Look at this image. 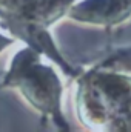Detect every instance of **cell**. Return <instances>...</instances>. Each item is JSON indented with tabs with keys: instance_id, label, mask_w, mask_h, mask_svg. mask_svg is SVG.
<instances>
[{
	"instance_id": "obj_1",
	"label": "cell",
	"mask_w": 131,
	"mask_h": 132,
	"mask_svg": "<svg viewBox=\"0 0 131 132\" xmlns=\"http://www.w3.org/2000/svg\"><path fill=\"white\" fill-rule=\"evenodd\" d=\"M82 115L103 125L113 117L111 129H131V78L96 75L80 91Z\"/></svg>"
},
{
	"instance_id": "obj_2",
	"label": "cell",
	"mask_w": 131,
	"mask_h": 132,
	"mask_svg": "<svg viewBox=\"0 0 131 132\" xmlns=\"http://www.w3.org/2000/svg\"><path fill=\"white\" fill-rule=\"evenodd\" d=\"M86 2L83 6H77L80 9H86L83 12H77L76 17L96 22V23H114L125 19L131 12V0H93Z\"/></svg>"
}]
</instances>
